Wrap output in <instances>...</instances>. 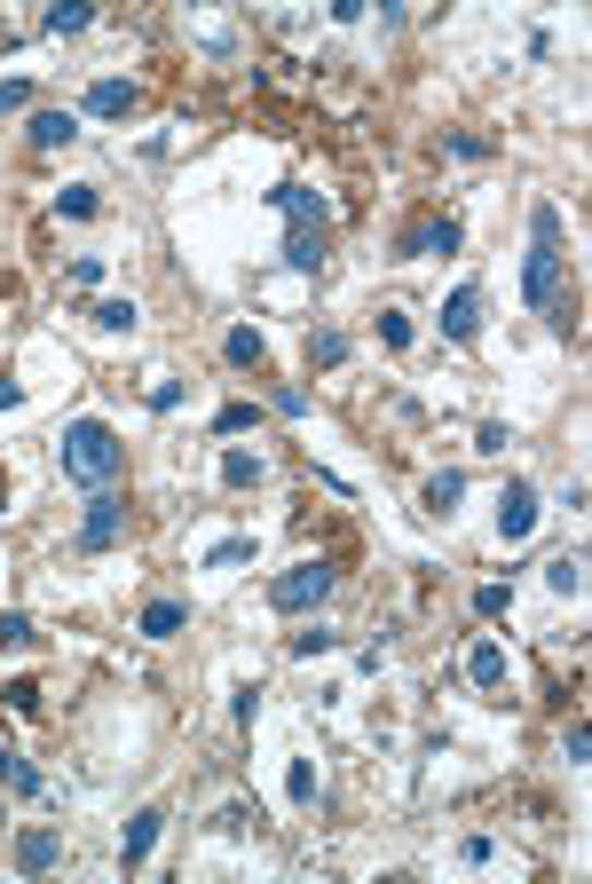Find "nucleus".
<instances>
[{"instance_id": "nucleus-23", "label": "nucleus", "mask_w": 592, "mask_h": 884, "mask_svg": "<svg viewBox=\"0 0 592 884\" xmlns=\"http://www.w3.org/2000/svg\"><path fill=\"white\" fill-rule=\"evenodd\" d=\"M253 561V537H221V546H206V569H238Z\"/></svg>"}, {"instance_id": "nucleus-7", "label": "nucleus", "mask_w": 592, "mask_h": 884, "mask_svg": "<svg viewBox=\"0 0 592 884\" xmlns=\"http://www.w3.org/2000/svg\"><path fill=\"white\" fill-rule=\"evenodd\" d=\"M443 332H450V339H474V332H482V285H458V292L443 300Z\"/></svg>"}, {"instance_id": "nucleus-21", "label": "nucleus", "mask_w": 592, "mask_h": 884, "mask_svg": "<svg viewBox=\"0 0 592 884\" xmlns=\"http://www.w3.org/2000/svg\"><path fill=\"white\" fill-rule=\"evenodd\" d=\"M221 482H229V490L261 482V451H221Z\"/></svg>"}, {"instance_id": "nucleus-16", "label": "nucleus", "mask_w": 592, "mask_h": 884, "mask_svg": "<svg viewBox=\"0 0 592 884\" xmlns=\"http://www.w3.org/2000/svg\"><path fill=\"white\" fill-rule=\"evenodd\" d=\"M182 624H190V608H182V600H150V608H143V632H150V640H174Z\"/></svg>"}, {"instance_id": "nucleus-35", "label": "nucleus", "mask_w": 592, "mask_h": 884, "mask_svg": "<svg viewBox=\"0 0 592 884\" xmlns=\"http://www.w3.org/2000/svg\"><path fill=\"white\" fill-rule=\"evenodd\" d=\"M24 95H32V87H24V80H9V87H0V111H24Z\"/></svg>"}, {"instance_id": "nucleus-4", "label": "nucleus", "mask_w": 592, "mask_h": 884, "mask_svg": "<svg viewBox=\"0 0 592 884\" xmlns=\"http://www.w3.org/2000/svg\"><path fill=\"white\" fill-rule=\"evenodd\" d=\"M119 537H126V498H119V490H95V498H87V522H80V546H87V553H111Z\"/></svg>"}, {"instance_id": "nucleus-25", "label": "nucleus", "mask_w": 592, "mask_h": 884, "mask_svg": "<svg viewBox=\"0 0 592 884\" xmlns=\"http://www.w3.org/2000/svg\"><path fill=\"white\" fill-rule=\"evenodd\" d=\"M95 16L80 9V0H56V9H48V32H87Z\"/></svg>"}, {"instance_id": "nucleus-17", "label": "nucleus", "mask_w": 592, "mask_h": 884, "mask_svg": "<svg viewBox=\"0 0 592 884\" xmlns=\"http://www.w3.org/2000/svg\"><path fill=\"white\" fill-rule=\"evenodd\" d=\"M419 498H426V514H450V505L467 498V474H426V490H419Z\"/></svg>"}, {"instance_id": "nucleus-18", "label": "nucleus", "mask_w": 592, "mask_h": 884, "mask_svg": "<svg viewBox=\"0 0 592 884\" xmlns=\"http://www.w3.org/2000/svg\"><path fill=\"white\" fill-rule=\"evenodd\" d=\"M0 781H9L16 798H40V774L24 766V751H9V742H0Z\"/></svg>"}, {"instance_id": "nucleus-2", "label": "nucleus", "mask_w": 592, "mask_h": 884, "mask_svg": "<svg viewBox=\"0 0 592 884\" xmlns=\"http://www.w3.org/2000/svg\"><path fill=\"white\" fill-rule=\"evenodd\" d=\"M56 466H63V482H80V490H111L119 466H126V442L104 419H72L63 442H56Z\"/></svg>"}, {"instance_id": "nucleus-37", "label": "nucleus", "mask_w": 592, "mask_h": 884, "mask_svg": "<svg viewBox=\"0 0 592 884\" xmlns=\"http://www.w3.org/2000/svg\"><path fill=\"white\" fill-rule=\"evenodd\" d=\"M0 505H9V482H0Z\"/></svg>"}, {"instance_id": "nucleus-28", "label": "nucleus", "mask_w": 592, "mask_h": 884, "mask_svg": "<svg viewBox=\"0 0 592 884\" xmlns=\"http://www.w3.org/2000/svg\"><path fill=\"white\" fill-rule=\"evenodd\" d=\"M506 442H514V434H506V419H482V427H474V451H490V458H498Z\"/></svg>"}, {"instance_id": "nucleus-33", "label": "nucleus", "mask_w": 592, "mask_h": 884, "mask_svg": "<svg viewBox=\"0 0 592 884\" xmlns=\"http://www.w3.org/2000/svg\"><path fill=\"white\" fill-rule=\"evenodd\" d=\"M182 403V380H150V411H174Z\"/></svg>"}, {"instance_id": "nucleus-8", "label": "nucleus", "mask_w": 592, "mask_h": 884, "mask_svg": "<svg viewBox=\"0 0 592 884\" xmlns=\"http://www.w3.org/2000/svg\"><path fill=\"white\" fill-rule=\"evenodd\" d=\"M56 861H63V837H56V829H24V837H16V869H24V876H40V869H56Z\"/></svg>"}, {"instance_id": "nucleus-27", "label": "nucleus", "mask_w": 592, "mask_h": 884, "mask_svg": "<svg viewBox=\"0 0 592 884\" xmlns=\"http://www.w3.org/2000/svg\"><path fill=\"white\" fill-rule=\"evenodd\" d=\"M379 339H387V348H411V316L403 309H379Z\"/></svg>"}, {"instance_id": "nucleus-9", "label": "nucleus", "mask_w": 592, "mask_h": 884, "mask_svg": "<svg viewBox=\"0 0 592 884\" xmlns=\"http://www.w3.org/2000/svg\"><path fill=\"white\" fill-rule=\"evenodd\" d=\"M285 268H324V222H292L285 229Z\"/></svg>"}, {"instance_id": "nucleus-13", "label": "nucleus", "mask_w": 592, "mask_h": 884, "mask_svg": "<svg viewBox=\"0 0 592 884\" xmlns=\"http://www.w3.org/2000/svg\"><path fill=\"white\" fill-rule=\"evenodd\" d=\"M24 134H32V151H56V143H72L80 127H72V111H32V127H24Z\"/></svg>"}, {"instance_id": "nucleus-10", "label": "nucleus", "mask_w": 592, "mask_h": 884, "mask_svg": "<svg viewBox=\"0 0 592 884\" xmlns=\"http://www.w3.org/2000/svg\"><path fill=\"white\" fill-rule=\"evenodd\" d=\"M467 679H474V688H506V648H498V640H474V648H467Z\"/></svg>"}, {"instance_id": "nucleus-15", "label": "nucleus", "mask_w": 592, "mask_h": 884, "mask_svg": "<svg viewBox=\"0 0 592 884\" xmlns=\"http://www.w3.org/2000/svg\"><path fill=\"white\" fill-rule=\"evenodd\" d=\"M403 246H411V253H458V222H419Z\"/></svg>"}, {"instance_id": "nucleus-32", "label": "nucleus", "mask_w": 592, "mask_h": 884, "mask_svg": "<svg viewBox=\"0 0 592 884\" xmlns=\"http://www.w3.org/2000/svg\"><path fill=\"white\" fill-rule=\"evenodd\" d=\"M0 695H9V710H40V688H32V679H9Z\"/></svg>"}, {"instance_id": "nucleus-31", "label": "nucleus", "mask_w": 592, "mask_h": 884, "mask_svg": "<svg viewBox=\"0 0 592 884\" xmlns=\"http://www.w3.org/2000/svg\"><path fill=\"white\" fill-rule=\"evenodd\" d=\"M245 427H253V403H229V411L214 419V434H245Z\"/></svg>"}, {"instance_id": "nucleus-3", "label": "nucleus", "mask_w": 592, "mask_h": 884, "mask_svg": "<svg viewBox=\"0 0 592 884\" xmlns=\"http://www.w3.org/2000/svg\"><path fill=\"white\" fill-rule=\"evenodd\" d=\"M333 561H292L285 576H269V608H285V617H301V608H324L333 600Z\"/></svg>"}, {"instance_id": "nucleus-19", "label": "nucleus", "mask_w": 592, "mask_h": 884, "mask_svg": "<svg viewBox=\"0 0 592 884\" xmlns=\"http://www.w3.org/2000/svg\"><path fill=\"white\" fill-rule=\"evenodd\" d=\"M135 324H143L135 300H95V332H135Z\"/></svg>"}, {"instance_id": "nucleus-20", "label": "nucleus", "mask_w": 592, "mask_h": 884, "mask_svg": "<svg viewBox=\"0 0 592 884\" xmlns=\"http://www.w3.org/2000/svg\"><path fill=\"white\" fill-rule=\"evenodd\" d=\"M309 363H324V371H333V363H348V332H333V324H324V332H309Z\"/></svg>"}, {"instance_id": "nucleus-11", "label": "nucleus", "mask_w": 592, "mask_h": 884, "mask_svg": "<svg viewBox=\"0 0 592 884\" xmlns=\"http://www.w3.org/2000/svg\"><path fill=\"white\" fill-rule=\"evenodd\" d=\"M87 111L95 119H126V111H135V87H126V80H95L87 87Z\"/></svg>"}, {"instance_id": "nucleus-30", "label": "nucleus", "mask_w": 592, "mask_h": 884, "mask_svg": "<svg viewBox=\"0 0 592 884\" xmlns=\"http://www.w3.org/2000/svg\"><path fill=\"white\" fill-rule=\"evenodd\" d=\"M506 600H514L506 585H482V593H474V617H506Z\"/></svg>"}, {"instance_id": "nucleus-5", "label": "nucleus", "mask_w": 592, "mask_h": 884, "mask_svg": "<svg viewBox=\"0 0 592 884\" xmlns=\"http://www.w3.org/2000/svg\"><path fill=\"white\" fill-rule=\"evenodd\" d=\"M537 529V490L530 482H521V474H514V482L498 490V537H506V546H521V537H530Z\"/></svg>"}, {"instance_id": "nucleus-24", "label": "nucleus", "mask_w": 592, "mask_h": 884, "mask_svg": "<svg viewBox=\"0 0 592 884\" xmlns=\"http://www.w3.org/2000/svg\"><path fill=\"white\" fill-rule=\"evenodd\" d=\"M285 798H292V805H309V798H316V766H309V758H292V774H285Z\"/></svg>"}, {"instance_id": "nucleus-26", "label": "nucleus", "mask_w": 592, "mask_h": 884, "mask_svg": "<svg viewBox=\"0 0 592 884\" xmlns=\"http://www.w3.org/2000/svg\"><path fill=\"white\" fill-rule=\"evenodd\" d=\"M24 640H32V617L24 608H0V648H24Z\"/></svg>"}, {"instance_id": "nucleus-14", "label": "nucleus", "mask_w": 592, "mask_h": 884, "mask_svg": "<svg viewBox=\"0 0 592 884\" xmlns=\"http://www.w3.org/2000/svg\"><path fill=\"white\" fill-rule=\"evenodd\" d=\"M277 214H285V222H324V198L301 190V182H285V190H277Z\"/></svg>"}, {"instance_id": "nucleus-22", "label": "nucleus", "mask_w": 592, "mask_h": 884, "mask_svg": "<svg viewBox=\"0 0 592 884\" xmlns=\"http://www.w3.org/2000/svg\"><path fill=\"white\" fill-rule=\"evenodd\" d=\"M545 576H553V593H561V600H577V593H584V553H561Z\"/></svg>"}, {"instance_id": "nucleus-1", "label": "nucleus", "mask_w": 592, "mask_h": 884, "mask_svg": "<svg viewBox=\"0 0 592 884\" xmlns=\"http://www.w3.org/2000/svg\"><path fill=\"white\" fill-rule=\"evenodd\" d=\"M521 292L530 309L569 324V253H561V206H537L530 214V261H521Z\"/></svg>"}, {"instance_id": "nucleus-34", "label": "nucleus", "mask_w": 592, "mask_h": 884, "mask_svg": "<svg viewBox=\"0 0 592 884\" xmlns=\"http://www.w3.org/2000/svg\"><path fill=\"white\" fill-rule=\"evenodd\" d=\"M561 751H569V766H584V751H592V727H584V719L569 727V742H561Z\"/></svg>"}, {"instance_id": "nucleus-29", "label": "nucleus", "mask_w": 592, "mask_h": 884, "mask_svg": "<svg viewBox=\"0 0 592 884\" xmlns=\"http://www.w3.org/2000/svg\"><path fill=\"white\" fill-rule=\"evenodd\" d=\"M56 206H63V214H72V222H87V214H95V190H87V182H72V190H63V198H56Z\"/></svg>"}, {"instance_id": "nucleus-12", "label": "nucleus", "mask_w": 592, "mask_h": 884, "mask_svg": "<svg viewBox=\"0 0 592 884\" xmlns=\"http://www.w3.org/2000/svg\"><path fill=\"white\" fill-rule=\"evenodd\" d=\"M221 356H229V363H238V371H261V363H269V339H261L253 324H238V332H229V339H221Z\"/></svg>"}, {"instance_id": "nucleus-6", "label": "nucleus", "mask_w": 592, "mask_h": 884, "mask_svg": "<svg viewBox=\"0 0 592 884\" xmlns=\"http://www.w3.org/2000/svg\"><path fill=\"white\" fill-rule=\"evenodd\" d=\"M158 829H167V813L143 805L135 822H126V837H119V869H143V861H150V845H158Z\"/></svg>"}, {"instance_id": "nucleus-36", "label": "nucleus", "mask_w": 592, "mask_h": 884, "mask_svg": "<svg viewBox=\"0 0 592 884\" xmlns=\"http://www.w3.org/2000/svg\"><path fill=\"white\" fill-rule=\"evenodd\" d=\"M16 403H24V387H16V380H0V411H16Z\"/></svg>"}]
</instances>
